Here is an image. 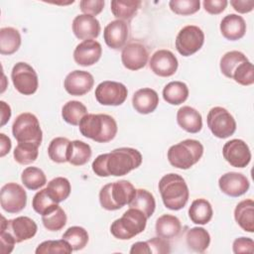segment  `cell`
Wrapping results in <instances>:
<instances>
[{
    "mask_svg": "<svg viewBox=\"0 0 254 254\" xmlns=\"http://www.w3.org/2000/svg\"><path fill=\"white\" fill-rule=\"evenodd\" d=\"M142 160V155L138 150L122 147L97 156L91 167L98 177H121L140 167Z\"/></svg>",
    "mask_w": 254,
    "mask_h": 254,
    "instance_id": "obj_1",
    "label": "cell"
},
{
    "mask_svg": "<svg viewBox=\"0 0 254 254\" xmlns=\"http://www.w3.org/2000/svg\"><path fill=\"white\" fill-rule=\"evenodd\" d=\"M82 136L97 143H107L117 134V123L108 114H86L78 124Z\"/></svg>",
    "mask_w": 254,
    "mask_h": 254,
    "instance_id": "obj_2",
    "label": "cell"
},
{
    "mask_svg": "<svg viewBox=\"0 0 254 254\" xmlns=\"http://www.w3.org/2000/svg\"><path fill=\"white\" fill-rule=\"evenodd\" d=\"M220 70L228 78L241 85L254 83V67L247 57L239 51L225 53L220 59Z\"/></svg>",
    "mask_w": 254,
    "mask_h": 254,
    "instance_id": "obj_3",
    "label": "cell"
},
{
    "mask_svg": "<svg viewBox=\"0 0 254 254\" xmlns=\"http://www.w3.org/2000/svg\"><path fill=\"white\" fill-rule=\"evenodd\" d=\"M159 191L165 206L171 210H180L187 204L190 191L185 179L174 173L162 177L159 182Z\"/></svg>",
    "mask_w": 254,
    "mask_h": 254,
    "instance_id": "obj_4",
    "label": "cell"
},
{
    "mask_svg": "<svg viewBox=\"0 0 254 254\" xmlns=\"http://www.w3.org/2000/svg\"><path fill=\"white\" fill-rule=\"evenodd\" d=\"M136 193L134 186L126 181H117L103 186L99 191V202L106 210H117L129 204Z\"/></svg>",
    "mask_w": 254,
    "mask_h": 254,
    "instance_id": "obj_5",
    "label": "cell"
},
{
    "mask_svg": "<svg viewBox=\"0 0 254 254\" xmlns=\"http://www.w3.org/2000/svg\"><path fill=\"white\" fill-rule=\"evenodd\" d=\"M203 155L202 144L193 139H186L171 146L168 150L169 163L178 169L188 170L196 164Z\"/></svg>",
    "mask_w": 254,
    "mask_h": 254,
    "instance_id": "obj_6",
    "label": "cell"
},
{
    "mask_svg": "<svg viewBox=\"0 0 254 254\" xmlns=\"http://www.w3.org/2000/svg\"><path fill=\"white\" fill-rule=\"evenodd\" d=\"M147 219L148 218L141 210L129 207L120 218L112 222L110 232L117 239H131L145 230Z\"/></svg>",
    "mask_w": 254,
    "mask_h": 254,
    "instance_id": "obj_7",
    "label": "cell"
},
{
    "mask_svg": "<svg viewBox=\"0 0 254 254\" xmlns=\"http://www.w3.org/2000/svg\"><path fill=\"white\" fill-rule=\"evenodd\" d=\"M12 133L18 143H33L38 146L43 140V132L36 115L30 112L19 114L13 125Z\"/></svg>",
    "mask_w": 254,
    "mask_h": 254,
    "instance_id": "obj_8",
    "label": "cell"
},
{
    "mask_svg": "<svg viewBox=\"0 0 254 254\" xmlns=\"http://www.w3.org/2000/svg\"><path fill=\"white\" fill-rule=\"evenodd\" d=\"M207 126L210 132L219 139H225L234 134L236 121L228 110L223 107H212L206 117Z\"/></svg>",
    "mask_w": 254,
    "mask_h": 254,
    "instance_id": "obj_9",
    "label": "cell"
},
{
    "mask_svg": "<svg viewBox=\"0 0 254 254\" xmlns=\"http://www.w3.org/2000/svg\"><path fill=\"white\" fill-rule=\"evenodd\" d=\"M11 78L14 87L21 94L32 95L38 89V74L36 70L27 63H17L12 68Z\"/></svg>",
    "mask_w": 254,
    "mask_h": 254,
    "instance_id": "obj_10",
    "label": "cell"
},
{
    "mask_svg": "<svg viewBox=\"0 0 254 254\" xmlns=\"http://www.w3.org/2000/svg\"><path fill=\"white\" fill-rule=\"evenodd\" d=\"M204 43V34L200 28L189 25L181 29L176 38V49L184 57L198 52Z\"/></svg>",
    "mask_w": 254,
    "mask_h": 254,
    "instance_id": "obj_11",
    "label": "cell"
},
{
    "mask_svg": "<svg viewBox=\"0 0 254 254\" xmlns=\"http://www.w3.org/2000/svg\"><path fill=\"white\" fill-rule=\"evenodd\" d=\"M94 95L97 102L102 105L118 106L126 100L128 90L121 82L104 80L96 86Z\"/></svg>",
    "mask_w": 254,
    "mask_h": 254,
    "instance_id": "obj_12",
    "label": "cell"
},
{
    "mask_svg": "<svg viewBox=\"0 0 254 254\" xmlns=\"http://www.w3.org/2000/svg\"><path fill=\"white\" fill-rule=\"evenodd\" d=\"M1 230L11 234L16 243H20L33 238L38 230L37 223L28 216H18L7 220L2 216Z\"/></svg>",
    "mask_w": 254,
    "mask_h": 254,
    "instance_id": "obj_13",
    "label": "cell"
},
{
    "mask_svg": "<svg viewBox=\"0 0 254 254\" xmlns=\"http://www.w3.org/2000/svg\"><path fill=\"white\" fill-rule=\"evenodd\" d=\"M0 202L6 212H20L27 204V192L19 184L8 183L1 188Z\"/></svg>",
    "mask_w": 254,
    "mask_h": 254,
    "instance_id": "obj_14",
    "label": "cell"
},
{
    "mask_svg": "<svg viewBox=\"0 0 254 254\" xmlns=\"http://www.w3.org/2000/svg\"><path fill=\"white\" fill-rule=\"evenodd\" d=\"M225 161L235 168H245L251 161V152L248 145L241 139H232L222 148Z\"/></svg>",
    "mask_w": 254,
    "mask_h": 254,
    "instance_id": "obj_15",
    "label": "cell"
},
{
    "mask_svg": "<svg viewBox=\"0 0 254 254\" xmlns=\"http://www.w3.org/2000/svg\"><path fill=\"white\" fill-rule=\"evenodd\" d=\"M148 50L142 43L131 42L122 49L121 62L127 69L138 70L143 68L148 62Z\"/></svg>",
    "mask_w": 254,
    "mask_h": 254,
    "instance_id": "obj_16",
    "label": "cell"
},
{
    "mask_svg": "<svg viewBox=\"0 0 254 254\" xmlns=\"http://www.w3.org/2000/svg\"><path fill=\"white\" fill-rule=\"evenodd\" d=\"M151 70L162 77H169L176 73L178 69V59L169 50L156 51L149 62Z\"/></svg>",
    "mask_w": 254,
    "mask_h": 254,
    "instance_id": "obj_17",
    "label": "cell"
},
{
    "mask_svg": "<svg viewBox=\"0 0 254 254\" xmlns=\"http://www.w3.org/2000/svg\"><path fill=\"white\" fill-rule=\"evenodd\" d=\"M94 84L92 74L85 70L75 69L69 72L64 81L65 91L74 96H81L89 92Z\"/></svg>",
    "mask_w": 254,
    "mask_h": 254,
    "instance_id": "obj_18",
    "label": "cell"
},
{
    "mask_svg": "<svg viewBox=\"0 0 254 254\" xmlns=\"http://www.w3.org/2000/svg\"><path fill=\"white\" fill-rule=\"evenodd\" d=\"M218 186L221 191L226 195L237 197L247 192L250 183L241 173L228 172L219 178Z\"/></svg>",
    "mask_w": 254,
    "mask_h": 254,
    "instance_id": "obj_19",
    "label": "cell"
},
{
    "mask_svg": "<svg viewBox=\"0 0 254 254\" xmlns=\"http://www.w3.org/2000/svg\"><path fill=\"white\" fill-rule=\"evenodd\" d=\"M102 55L101 45L95 40H84L73 51V60L78 65L90 66L97 63Z\"/></svg>",
    "mask_w": 254,
    "mask_h": 254,
    "instance_id": "obj_20",
    "label": "cell"
},
{
    "mask_svg": "<svg viewBox=\"0 0 254 254\" xmlns=\"http://www.w3.org/2000/svg\"><path fill=\"white\" fill-rule=\"evenodd\" d=\"M129 36V28L126 22L123 20L111 21L104 28L103 39L105 44L113 49H123Z\"/></svg>",
    "mask_w": 254,
    "mask_h": 254,
    "instance_id": "obj_21",
    "label": "cell"
},
{
    "mask_svg": "<svg viewBox=\"0 0 254 254\" xmlns=\"http://www.w3.org/2000/svg\"><path fill=\"white\" fill-rule=\"evenodd\" d=\"M72 32L79 40H92L100 34V23L94 16L80 14L72 21Z\"/></svg>",
    "mask_w": 254,
    "mask_h": 254,
    "instance_id": "obj_22",
    "label": "cell"
},
{
    "mask_svg": "<svg viewBox=\"0 0 254 254\" xmlns=\"http://www.w3.org/2000/svg\"><path fill=\"white\" fill-rule=\"evenodd\" d=\"M159 104V95L150 87L138 89L132 97L133 108L140 114H149L156 110Z\"/></svg>",
    "mask_w": 254,
    "mask_h": 254,
    "instance_id": "obj_23",
    "label": "cell"
},
{
    "mask_svg": "<svg viewBox=\"0 0 254 254\" xmlns=\"http://www.w3.org/2000/svg\"><path fill=\"white\" fill-rule=\"evenodd\" d=\"M220 32L226 40H240L246 33V23L241 16L228 14L220 22Z\"/></svg>",
    "mask_w": 254,
    "mask_h": 254,
    "instance_id": "obj_24",
    "label": "cell"
},
{
    "mask_svg": "<svg viewBox=\"0 0 254 254\" xmlns=\"http://www.w3.org/2000/svg\"><path fill=\"white\" fill-rule=\"evenodd\" d=\"M179 126L189 133H198L202 128L201 114L190 106H183L177 112Z\"/></svg>",
    "mask_w": 254,
    "mask_h": 254,
    "instance_id": "obj_25",
    "label": "cell"
},
{
    "mask_svg": "<svg viewBox=\"0 0 254 254\" xmlns=\"http://www.w3.org/2000/svg\"><path fill=\"white\" fill-rule=\"evenodd\" d=\"M171 245L162 237H153L147 241L135 242L130 249L131 254H168Z\"/></svg>",
    "mask_w": 254,
    "mask_h": 254,
    "instance_id": "obj_26",
    "label": "cell"
},
{
    "mask_svg": "<svg viewBox=\"0 0 254 254\" xmlns=\"http://www.w3.org/2000/svg\"><path fill=\"white\" fill-rule=\"evenodd\" d=\"M234 218L237 224L246 232H254V201L241 200L234 209Z\"/></svg>",
    "mask_w": 254,
    "mask_h": 254,
    "instance_id": "obj_27",
    "label": "cell"
},
{
    "mask_svg": "<svg viewBox=\"0 0 254 254\" xmlns=\"http://www.w3.org/2000/svg\"><path fill=\"white\" fill-rule=\"evenodd\" d=\"M155 229L159 237L169 240L180 234L182 224L177 216L172 214H163L156 220Z\"/></svg>",
    "mask_w": 254,
    "mask_h": 254,
    "instance_id": "obj_28",
    "label": "cell"
},
{
    "mask_svg": "<svg viewBox=\"0 0 254 254\" xmlns=\"http://www.w3.org/2000/svg\"><path fill=\"white\" fill-rule=\"evenodd\" d=\"M21 35L19 31L13 27H5L0 29V54L13 55L21 46Z\"/></svg>",
    "mask_w": 254,
    "mask_h": 254,
    "instance_id": "obj_29",
    "label": "cell"
},
{
    "mask_svg": "<svg viewBox=\"0 0 254 254\" xmlns=\"http://www.w3.org/2000/svg\"><path fill=\"white\" fill-rule=\"evenodd\" d=\"M91 148L80 140L70 141L67 150V162L73 166H83L91 158Z\"/></svg>",
    "mask_w": 254,
    "mask_h": 254,
    "instance_id": "obj_30",
    "label": "cell"
},
{
    "mask_svg": "<svg viewBox=\"0 0 254 254\" xmlns=\"http://www.w3.org/2000/svg\"><path fill=\"white\" fill-rule=\"evenodd\" d=\"M212 214L211 204L204 198L194 199L189 208V216L195 224L203 225L208 223L212 218Z\"/></svg>",
    "mask_w": 254,
    "mask_h": 254,
    "instance_id": "obj_31",
    "label": "cell"
},
{
    "mask_svg": "<svg viewBox=\"0 0 254 254\" xmlns=\"http://www.w3.org/2000/svg\"><path fill=\"white\" fill-rule=\"evenodd\" d=\"M189 97V87L183 81H171L163 89L164 100L172 105H180Z\"/></svg>",
    "mask_w": 254,
    "mask_h": 254,
    "instance_id": "obj_32",
    "label": "cell"
},
{
    "mask_svg": "<svg viewBox=\"0 0 254 254\" xmlns=\"http://www.w3.org/2000/svg\"><path fill=\"white\" fill-rule=\"evenodd\" d=\"M186 242L190 249L194 252H204L210 243V235L202 227H192L186 234Z\"/></svg>",
    "mask_w": 254,
    "mask_h": 254,
    "instance_id": "obj_33",
    "label": "cell"
},
{
    "mask_svg": "<svg viewBox=\"0 0 254 254\" xmlns=\"http://www.w3.org/2000/svg\"><path fill=\"white\" fill-rule=\"evenodd\" d=\"M128 205L129 207L141 210L147 218H150L155 211L156 200L150 191L144 189H138L136 190V193Z\"/></svg>",
    "mask_w": 254,
    "mask_h": 254,
    "instance_id": "obj_34",
    "label": "cell"
},
{
    "mask_svg": "<svg viewBox=\"0 0 254 254\" xmlns=\"http://www.w3.org/2000/svg\"><path fill=\"white\" fill-rule=\"evenodd\" d=\"M140 5L141 1L139 0H113L110 7L117 20H130L136 15Z\"/></svg>",
    "mask_w": 254,
    "mask_h": 254,
    "instance_id": "obj_35",
    "label": "cell"
},
{
    "mask_svg": "<svg viewBox=\"0 0 254 254\" xmlns=\"http://www.w3.org/2000/svg\"><path fill=\"white\" fill-rule=\"evenodd\" d=\"M86 114H88L86 106L77 100H69L62 108L63 119L73 126H77Z\"/></svg>",
    "mask_w": 254,
    "mask_h": 254,
    "instance_id": "obj_36",
    "label": "cell"
},
{
    "mask_svg": "<svg viewBox=\"0 0 254 254\" xmlns=\"http://www.w3.org/2000/svg\"><path fill=\"white\" fill-rule=\"evenodd\" d=\"M46 189L48 194L57 203L65 200L68 197L71 190L69 181L64 177H57L51 180Z\"/></svg>",
    "mask_w": 254,
    "mask_h": 254,
    "instance_id": "obj_37",
    "label": "cell"
},
{
    "mask_svg": "<svg viewBox=\"0 0 254 254\" xmlns=\"http://www.w3.org/2000/svg\"><path fill=\"white\" fill-rule=\"evenodd\" d=\"M70 141L65 137L54 138L48 147V155L50 159L55 163L67 162V150Z\"/></svg>",
    "mask_w": 254,
    "mask_h": 254,
    "instance_id": "obj_38",
    "label": "cell"
},
{
    "mask_svg": "<svg viewBox=\"0 0 254 254\" xmlns=\"http://www.w3.org/2000/svg\"><path fill=\"white\" fill-rule=\"evenodd\" d=\"M21 181L27 189L36 190L46 185L47 178L40 168L28 167L22 172Z\"/></svg>",
    "mask_w": 254,
    "mask_h": 254,
    "instance_id": "obj_39",
    "label": "cell"
},
{
    "mask_svg": "<svg viewBox=\"0 0 254 254\" xmlns=\"http://www.w3.org/2000/svg\"><path fill=\"white\" fill-rule=\"evenodd\" d=\"M66 214L60 205H57L49 212L42 215V222L45 228L50 231H59L63 229L66 224Z\"/></svg>",
    "mask_w": 254,
    "mask_h": 254,
    "instance_id": "obj_40",
    "label": "cell"
},
{
    "mask_svg": "<svg viewBox=\"0 0 254 254\" xmlns=\"http://www.w3.org/2000/svg\"><path fill=\"white\" fill-rule=\"evenodd\" d=\"M63 239L67 241L72 250L78 251L83 249L89 239L87 231L81 226H70L63 234Z\"/></svg>",
    "mask_w": 254,
    "mask_h": 254,
    "instance_id": "obj_41",
    "label": "cell"
},
{
    "mask_svg": "<svg viewBox=\"0 0 254 254\" xmlns=\"http://www.w3.org/2000/svg\"><path fill=\"white\" fill-rule=\"evenodd\" d=\"M39 147L33 143H18L13 156L20 165H29L34 163L39 155Z\"/></svg>",
    "mask_w": 254,
    "mask_h": 254,
    "instance_id": "obj_42",
    "label": "cell"
},
{
    "mask_svg": "<svg viewBox=\"0 0 254 254\" xmlns=\"http://www.w3.org/2000/svg\"><path fill=\"white\" fill-rule=\"evenodd\" d=\"M72 248L64 239L47 240L38 245L36 254H70Z\"/></svg>",
    "mask_w": 254,
    "mask_h": 254,
    "instance_id": "obj_43",
    "label": "cell"
},
{
    "mask_svg": "<svg viewBox=\"0 0 254 254\" xmlns=\"http://www.w3.org/2000/svg\"><path fill=\"white\" fill-rule=\"evenodd\" d=\"M57 205H59V203L55 202L51 198V196L47 192V189H43L39 190L34 195L32 200V206L34 210L41 215H44L45 213L49 212L50 210L55 208Z\"/></svg>",
    "mask_w": 254,
    "mask_h": 254,
    "instance_id": "obj_44",
    "label": "cell"
},
{
    "mask_svg": "<svg viewBox=\"0 0 254 254\" xmlns=\"http://www.w3.org/2000/svg\"><path fill=\"white\" fill-rule=\"evenodd\" d=\"M170 9L177 15L188 16L196 13L200 7L199 0H171Z\"/></svg>",
    "mask_w": 254,
    "mask_h": 254,
    "instance_id": "obj_45",
    "label": "cell"
},
{
    "mask_svg": "<svg viewBox=\"0 0 254 254\" xmlns=\"http://www.w3.org/2000/svg\"><path fill=\"white\" fill-rule=\"evenodd\" d=\"M105 2L103 0H81L79 2L80 10L87 15L96 16L103 10Z\"/></svg>",
    "mask_w": 254,
    "mask_h": 254,
    "instance_id": "obj_46",
    "label": "cell"
},
{
    "mask_svg": "<svg viewBox=\"0 0 254 254\" xmlns=\"http://www.w3.org/2000/svg\"><path fill=\"white\" fill-rule=\"evenodd\" d=\"M233 252L235 254L250 253L254 252V241L249 237H239L233 241Z\"/></svg>",
    "mask_w": 254,
    "mask_h": 254,
    "instance_id": "obj_47",
    "label": "cell"
},
{
    "mask_svg": "<svg viewBox=\"0 0 254 254\" xmlns=\"http://www.w3.org/2000/svg\"><path fill=\"white\" fill-rule=\"evenodd\" d=\"M204 10L211 14V15H217L223 12L228 4L226 0H204L202 2Z\"/></svg>",
    "mask_w": 254,
    "mask_h": 254,
    "instance_id": "obj_48",
    "label": "cell"
},
{
    "mask_svg": "<svg viewBox=\"0 0 254 254\" xmlns=\"http://www.w3.org/2000/svg\"><path fill=\"white\" fill-rule=\"evenodd\" d=\"M0 242H1V253L2 254H9L13 251L14 245L16 241L11 236L10 233H8L5 230L0 229Z\"/></svg>",
    "mask_w": 254,
    "mask_h": 254,
    "instance_id": "obj_49",
    "label": "cell"
},
{
    "mask_svg": "<svg viewBox=\"0 0 254 254\" xmlns=\"http://www.w3.org/2000/svg\"><path fill=\"white\" fill-rule=\"evenodd\" d=\"M230 5L233 9L241 14L249 13L254 8V1L253 0H231Z\"/></svg>",
    "mask_w": 254,
    "mask_h": 254,
    "instance_id": "obj_50",
    "label": "cell"
},
{
    "mask_svg": "<svg viewBox=\"0 0 254 254\" xmlns=\"http://www.w3.org/2000/svg\"><path fill=\"white\" fill-rule=\"evenodd\" d=\"M11 140L4 133L0 134V157H4L11 150Z\"/></svg>",
    "mask_w": 254,
    "mask_h": 254,
    "instance_id": "obj_51",
    "label": "cell"
},
{
    "mask_svg": "<svg viewBox=\"0 0 254 254\" xmlns=\"http://www.w3.org/2000/svg\"><path fill=\"white\" fill-rule=\"evenodd\" d=\"M0 105H1V126H4L11 117V108L5 101H1Z\"/></svg>",
    "mask_w": 254,
    "mask_h": 254,
    "instance_id": "obj_52",
    "label": "cell"
}]
</instances>
